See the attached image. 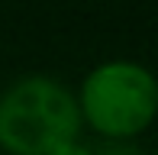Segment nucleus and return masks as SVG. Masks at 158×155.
Masks as SVG:
<instances>
[{
	"instance_id": "nucleus-1",
	"label": "nucleus",
	"mask_w": 158,
	"mask_h": 155,
	"mask_svg": "<svg viewBox=\"0 0 158 155\" xmlns=\"http://www.w3.org/2000/svg\"><path fill=\"white\" fill-rule=\"evenodd\" d=\"M81 129L74 87L61 78L29 71L0 90V155H48Z\"/></svg>"
},
{
	"instance_id": "nucleus-2",
	"label": "nucleus",
	"mask_w": 158,
	"mask_h": 155,
	"mask_svg": "<svg viewBox=\"0 0 158 155\" xmlns=\"http://www.w3.org/2000/svg\"><path fill=\"white\" fill-rule=\"evenodd\" d=\"M74 100L97 139H142L158 119V78L135 58H103L81 78Z\"/></svg>"
},
{
	"instance_id": "nucleus-3",
	"label": "nucleus",
	"mask_w": 158,
	"mask_h": 155,
	"mask_svg": "<svg viewBox=\"0 0 158 155\" xmlns=\"http://www.w3.org/2000/svg\"><path fill=\"white\" fill-rule=\"evenodd\" d=\"M94 152L97 155H148L142 149V139H97Z\"/></svg>"
},
{
	"instance_id": "nucleus-4",
	"label": "nucleus",
	"mask_w": 158,
	"mask_h": 155,
	"mask_svg": "<svg viewBox=\"0 0 158 155\" xmlns=\"http://www.w3.org/2000/svg\"><path fill=\"white\" fill-rule=\"evenodd\" d=\"M48 155H97V152H94V142H87L84 136H74V139H68V142L55 145Z\"/></svg>"
}]
</instances>
